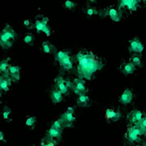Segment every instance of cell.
I'll use <instances>...</instances> for the list:
<instances>
[{
	"mask_svg": "<svg viewBox=\"0 0 146 146\" xmlns=\"http://www.w3.org/2000/svg\"><path fill=\"white\" fill-rule=\"evenodd\" d=\"M131 63H134L136 66H138V67H141V60L140 57L136 54H134L131 57Z\"/></svg>",
	"mask_w": 146,
	"mask_h": 146,
	"instance_id": "obj_26",
	"label": "cell"
},
{
	"mask_svg": "<svg viewBox=\"0 0 146 146\" xmlns=\"http://www.w3.org/2000/svg\"><path fill=\"white\" fill-rule=\"evenodd\" d=\"M129 50L141 54L144 50V46L138 38H133L129 42Z\"/></svg>",
	"mask_w": 146,
	"mask_h": 146,
	"instance_id": "obj_7",
	"label": "cell"
},
{
	"mask_svg": "<svg viewBox=\"0 0 146 146\" xmlns=\"http://www.w3.org/2000/svg\"><path fill=\"white\" fill-rule=\"evenodd\" d=\"M142 118H143V113L138 110H133L127 115V119L133 125L137 124L142 119Z\"/></svg>",
	"mask_w": 146,
	"mask_h": 146,
	"instance_id": "obj_8",
	"label": "cell"
},
{
	"mask_svg": "<svg viewBox=\"0 0 146 146\" xmlns=\"http://www.w3.org/2000/svg\"><path fill=\"white\" fill-rule=\"evenodd\" d=\"M8 60H9V58L3 59L0 63V70H1L2 73H4L5 74V76L9 75V73H8V68L10 67V65L8 63Z\"/></svg>",
	"mask_w": 146,
	"mask_h": 146,
	"instance_id": "obj_21",
	"label": "cell"
},
{
	"mask_svg": "<svg viewBox=\"0 0 146 146\" xmlns=\"http://www.w3.org/2000/svg\"><path fill=\"white\" fill-rule=\"evenodd\" d=\"M136 65L131 62H128V63H123L121 67V71L125 75H130L135 72L136 70Z\"/></svg>",
	"mask_w": 146,
	"mask_h": 146,
	"instance_id": "obj_15",
	"label": "cell"
},
{
	"mask_svg": "<svg viewBox=\"0 0 146 146\" xmlns=\"http://www.w3.org/2000/svg\"><path fill=\"white\" fill-rule=\"evenodd\" d=\"M64 80L65 79L62 76H58L57 78L55 79V83H56V87L61 91V93L65 96H68L69 94V89L67 87Z\"/></svg>",
	"mask_w": 146,
	"mask_h": 146,
	"instance_id": "obj_11",
	"label": "cell"
},
{
	"mask_svg": "<svg viewBox=\"0 0 146 146\" xmlns=\"http://www.w3.org/2000/svg\"><path fill=\"white\" fill-rule=\"evenodd\" d=\"M89 103V98L86 94H81L79 95L78 99H77V104L80 106H87Z\"/></svg>",
	"mask_w": 146,
	"mask_h": 146,
	"instance_id": "obj_19",
	"label": "cell"
},
{
	"mask_svg": "<svg viewBox=\"0 0 146 146\" xmlns=\"http://www.w3.org/2000/svg\"><path fill=\"white\" fill-rule=\"evenodd\" d=\"M63 95V94L61 93V91L58 89L57 87H55L52 90V92H51V100H52L53 103L56 104V103H58V102H62Z\"/></svg>",
	"mask_w": 146,
	"mask_h": 146,
	"instance_id": "obj_16",
	"label": "cell"
},
{
	"mask_svg": "<svg viewBox=\"0 0 146 146\" xmlns=\"http://www.w3.org/2000/svg\"><path fill=\"white\" fill-rule=\"evenodd\" d=\"M59 64H60L61 67H63L66 70H71L72 68V62L71 60V57L69 55V53L59 62Z\"/></svg>",
	"mask_w": 146,
	"mask_h": 146,
	"instance_id": "obj_17",
	"label": "cell"
},
{
	"mask_svg": "<svg viewBox=\"0 0 146 146\" xmlns=\"http://www.w3.org/2000/svg\"><path fill=\"white\" fill-rule=\"evenodd\" d=\"M121 118V113L119 111H115L113 109H107L106 110L105 119L108 122H116Z\"/></svg>",
	"mask_w": 146,
	"mask_h": 146,
	"instance_id": "obj_9",
	"label": "cell"
},
{
	"mask_svg": "<svg viewBox=\"0 0 146 146\" xmlns=\"http://www.w3.org/2000/svg\"><path fill=\"white\" fill-rule=\"evenodd\" d=\"M11 80L12 79L9 76V75L7 76H3L0 78V88L2 90L7 92L9 90V87L11 84Z\"/></svg>",
	"mask_w": 146,
	"mask_h": 146,
	"instance_id": "obj_13",
	"label": "cell"
},
{
	"mask_svg": "<svg viewBox=\"0 0 146 146\" xmlns=\"http://www.w3.org/2000/svg\"><path fill=\"white\" fill-rule=\"evenodd\" d=\"M132 98H133V94H132L131 90L129 89H126L120 96L119 102L122 104L127 105L131 103V102L132 101Z\"/></svg>",
	"mask_w": 146,
	"mask_h": 146,
	"instance_id": "obj_10",
	"label": "cell"
},
{
	"mask_svg": "<svg viewBox=\"0 0 146 146\" xmlns=\"http://www.w3.org/2000/svg\"><path fill=\"white\" fill-rule=\"evenodd\" d=\"M49 19L48 17L43 16H38L36 17V21L34 26L36 28V31L38 32H43L46 36L50 35V29L49 27Z\"/></svg>",
	"mask_w": 146,
	"mask_h": 146,
	"instance_id": "obj_3",
	"label": "cell"
},
{
	"mask_svg": "<svg viewBox=\"0 0 146 146\" xmlns=\"http://www.w3.org/2000/svg\"><path fill=\"white\" fill-rule=\"evenodd\" d=\"M42 46L43 52L46 53V54H50V53H52L55 50V48L54 47L52 44H50V42H47V41H45V42H42Z\"/></svg>",
	"mask_w": 146,
	"mask_h": 146,
	"instance_id": "obj_20",
	"label": "cell"
},
{
	"mask_svg": "<svg viewBox=\"0 0 146 146\" xmlns=\"http://www.w3.org/2000/svg\"><path fill=\"white\" fill-rule=\"evenodd\" d=\"M8 73L10 77L13 80H19L21 77V68L19 66H13L10 65L8 68Z\"/></svg>",
	"mask_w": 146,
	"mask_h": 146,
	"instance_id": "obj_12",
	"label": "cell"
},
{
	"mask_svg": "<svg viewBox=\"0 0 146 146\" xmlns=\"http://www.w3.org/2000/svg\"><path fill=\"white\" fill-rule=\"evenodd\" d=\"M42 146H54V142L53 141H49V142H47L46 144H44V142L42 141Z\"/></svg>",
	"mask_w": 146,
	"mask_h": 146,
	"instance_id": "obj_33",
	"label": "cell"
},
{
	"mask_svg": "<svg viewBox=\"0 0 146 146\" xmlns=\"http://www.w3.org/2000/svg\"><path fill=\"white\" fill-rule=\"evenodd\" d=\"M86 14L89 15V16H93L94 14H98V11L94 9L93 7H89L87 10H86Z\"/></svg>",
	"mask_w": 146,
	"mask_h": 146,
	"instance_id": "obj_31",
	"label": "cell"
},
{
	"mask_svg": "<svg viewBox=\"0 0 146 146\" xmlns=\"http://www.w3.org/2000/svg\"><path fill=\"white\" fill-rule=\"evenodd\" d=\"M24 25L27 27L30 26V25H31L30 21H29V20H25V21H24Z\"/></svg>",
	"mask_w": 146,
	"mask_h": 146,
	"instance_id": "obj_35",
	"label": "cell"
},
{
	"mask_svg": "<svg viewBox=\"0 0 146 146\" xmlns=\"http://www.w3.org/2000/svg\"><path fill=\"white\" fill-rule=\"evenodd\" d=\"M33 40H34V36H33V35L30 34V33L26 34L25 36V37H24V42H25L26 44H29V45H33Z\"/></svg>",
	"mask_w": 146,
	"mask_h": 146,
	"instance_id": "obj_27",
	"label": "cell"
},
{
	"mask_svg": "<svg viewBox=\"0 0 146 146\" xmlns=\"http://www.w3.org/2000/svg\"><path fill=\"white\" fill-rule=\"evenodd\" d=\"M143 136L140 129L136 127V125H131L128 127L127 133H126V137L131 143H137L141 141V136Z\"/></svg>",
	"mask_w": 146,
	"mask_h": 146,
	"instance_id": "obj_4",
	"label": "cell"
},
{
	"mask_svg": "<svg viewBox=\"0 0 146 146\" xmlns=\"http://www.w3.org/2000/svg\"><path fill=\"white\" fill-rule=\"evenodd\" d=\"M64 127H65V125H64L63 120L61 119L55 120L52 123V125H51V127L55 128V129H59V130H62Z\"/></svg>",
	"mask_w": 146,
	"mask_h": 146,
	"instance_id": "obj_24",
	"label": "cell"
},
{
	"mask_svg": "<svg viewBox=\"0 0 146 146\" xmlns=\"http://www.w3.org/2000/svg\"><path fill=\"white\" fill-rule=\"evenodd\" d=\"M145 3H146V1H145Z\"/></svg>",
	"mask_w": 146,
	"mask_h": 146,
	"instance_id": "obj_38",
	"label": "cell"
},
{
	"mask_svg": "<svg viewBox=\"0 0 146 146\" xmlns=\"http://www.w3.org/2000/svg\"><path fill=\"white\" fill-rule=\"evenodd\" d=\"M68 51H63V50H60V51H58L56 54H55V55H54V58H55V60L58 61V63L63 59V58L65 57L67 54H68Z\"/></svg>",
	"mask_w": 146,
	"mask_h": 146,
	"instance_id": "obj_25",
	"label": "cell"
},
{
	"mask_svg": "<svg viewBox=\"0 0 146 146\" xmlns=\"http://www.w3.org/2000/svg\"><path fill=\"white\" fill-rule=\"evenodd\" d=\"M60 119L63 120L65 127H70L76 120V117L74 116V109L72 107H68L66 112L63 113Z\"/></svg>",
	"mask_w": 146,
	"mask_h": 146,
	"instance_id": "obj_5",
	"label": "cell"
},
{
	"mask_svg": "<svg viewBox=\"0 0 146 146\" xmlns=\"http://www.w3.org/2000/svg\"><path fill=\"white\" fill-rule=\"evenodd\" d=\"M136 126L140 129L142 135L145 136L146 135V117H143L142 119L136 124Z\"/></svg>",
	"mask_w": 146,
	"mask_h": 146,
	"instance_id": "obj_23",
	"label": "cell"
},
{
	"mask_svg": "<svg viewBox=\"0 0 146 146\" xmlns=\"http://www.w3.org/2000/svg\"><path fill=\"white\" fill-rule=\"evenodd\" d=\"M107 15H109L111 20L114 21H119L121 19V14L115 8H110L107 11Z\"/></svg>",
	"mask_w": 146,
	"mask_h": 146,
	"instance_id": "obj_18",
	"label": "cell"
},
{
	"mask_svg": "<svg viewBox=\"0 0 146 146\" xmlns=\"http://www.w3.org/2000/svg\"><path fill=\"white\" fill-rule=\"evenodd\" d=\"M76 6V4L71 0H67L64 3V7L68 9H73V8H75Z\"/></svg>",
	"mask_w": 146,
	"mask_h": 146,
	"instance_id": "obj_29",
	"label": "cell"
},
{
	"mask_svg": "<svg viewBox=\"0 0 146 146\" xmlns=\"http://www.w3.org/2000/svg\"><path fill=\"white\" fill-rule=\"evenodd\" d=\"M145 137H146V135H145Z\"/></svg>",
	"mask_w": 146,
	"mask_h": 146,
	"instance_id": "obj_37",
	"label": "cell"
},
{
	"mask_svg": "<svg viewBox=\"0 0 146 146\" xmlns=\"http://www.w3.org/2000/svg\"><path fill=\"white\" fill-rule=\"evenodd\" d=\"M40 146H42V145H40Z\"/></svg>",
	"mask_w": 146,
	"mask_h": 146,
	"instance_id": "obj_39",
	"label": "cell"
},
{
	"mask_svg": "<svg viewBox=\"0 0 146 146\" xmlns=\"http://www.w3.org/2000/svg\"><path fill=\"white\" fill-rule=\"evenodd\" d=\"M64 81H65V84H66V85H67L68 89H73V82H72L68 79H65Z\"/></svg>",
	"mask_w": 146,
	"mask_h": 146,
	"instance_id": "obj_32",
	"label": "cell"
},
{
	"mask_svg": "<svg viewBox=\"0 0 146 146\" xmlns=\"http://www.w3.org/2000/svg\"><path fill=\"white\" fill-rule=\"evenodd\" d=\"M77 71L81 79L92 78L94 74L102 68V63L94 52L80 50L76 54Z\"/></svg>",
	"mask_w": 146,
	"mask_h": 146,
	"instance_id": "obj_1",
	"label": "cell"
},
{
	"mask_svg": "<svg viewBox=\"0 0 146 146\" xmlns=\"http://www.w3.org/2000/svg\"><path fill=\"white\" fill-rule=\"evenodd\" d=\"M36 123V118L32 116V117H29L26 119V122H25V124L28 127H33Z\"/></svg>",
	"mask_w": 146,
	"mask_h": 146,
	"instance_id": "obj_28",
	"label": "cell"
},
{
	"mask_svg": "<svg viewBox=\"0 0 146 146\" xmlns=\"http://www.w3.org/2000/svg\"><path fill=\"white\" fill-rule=\"evenodd\" d=\"M140 146H146V143H145V144H144V145H141Z\"/></svg>",
	"mask_w": 146,
	"mask_h": 146,
	"instance_id": "obj_36",
	"label": "cell"
},
{
	"mask_svg": "<svg viewBox=\"0 0 146 146\" xmlns=\"http://www.w3.org/2000/svg\"><path fill=\"white\" fill-rule=\"evenodd\" d=\"M16 36V31L9 25H7L0 35V45L3 49L10 48L15 41Z\"/></svg>",
	"mask_w": 146,
	"mask_h": 146,
	"instance_id": "obj_2",
	"label": "cell"
},
{
	"mask_svg": "<svg viewBox=\"0 0 146 146\" xmlns=\"http://www.w3.org/2000/svg\"><path fill=\"white\" fill-rule=\"evenodd\" d=\"M73 91L74 93L78 95L85 94L86 93V87L84 80L81 78H76L73 80Z\"/></svg>",
	"mask_w": 146,
	"mask_h": 146,
	"instance_id": "obj_6",
	"label": "cell"
},
{
	"mask_svg": "<svg viewBox=\"0 0 146 146\" xmlns=\"http://www.w3.org/2000/svg\"><path fill=\"white\" fill-rule=\"evenodd\" d=\"M11 109H9V108H5L4 110H3V118L4 119H7L9 118V115H11Z\"/></svg>",
	"mask_w": 146,
	"mask_h": 146,
	"instance_id": "obj_30",
	"label": "cell"
},
{
	"mask_svg": "<svg viewBox=\"0 0 146 146\" xmlns=\"http://www.w3.org/2000/svg\"><path fill=\"white\" fill-rule=\"evenodd\" d=\"M138 3L139 1H136V0H123L120 2L119 7H127V8L130 11H136L138 7Z\"/></svg>",
	"mask_w": 146,
	"mask_h": 146,
	"instance_id": "obj_14",
	"label": "cell"
},
{
	"mask_svg": "<svg viewBox=\"0 0 146 146\" xmlns=\"http://www.w3.org/2000/svg\"><path fill=\"white\" fill-rule=\"evenodd\" d=\"M61 135H62V130H59V129L50 127L48 131V136L50 138H60Z\"/></svg>",
	"mask_w": 146,
	"mask_h": 146,
	"instance_id": "obj_22",
	"label": "cell"
},
{
	"mask_svg": "<svg viewBox=\"0 0 146 146\" xmlns=\"http://www.w3.org/2000/svg\"><path fill=\"white\" fill-rule=\"evenodd\" d=\"M0 141H4L5 142L6 140L5 138H4V133H3V131H0Z\"/></svg>",
	"mask_w": 146,
	"mask_h": 146,
	"instance_id": "obj_34",
	"label": "cell"
}]
</instances>
